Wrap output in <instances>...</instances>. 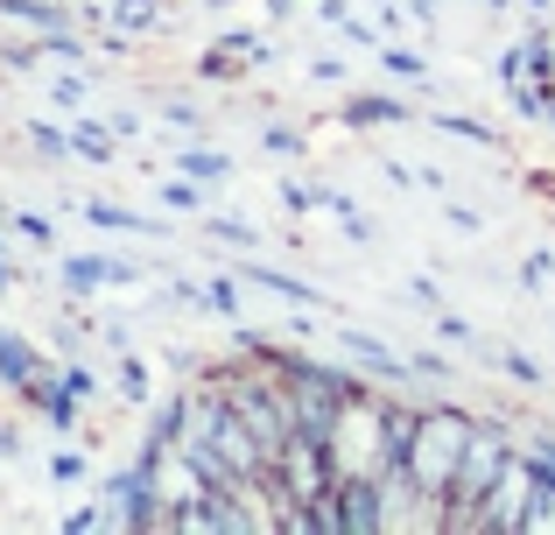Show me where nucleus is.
<instances>
[{
    "instance_id": "1",
    "label": "nucleus",
    "mask_w": 555,
    "mask_h": 535,
    "mask_svg": "<svg viewBox=\"0 0 555 535\" xmlns=\"http://www.w3.org/2000/svg\"><path fill=\"white\" fill-rule=\"evenodd\" d=\"M387 409H393V395H379L373 381H359L352 395H345L338 423L324 430V451H331V472H338V480H379V472H393Z\"/></svg>"
},
{
    "instance_id": "11",
    "label": "nucleus",
    "mask_w": 555,
    "mask_h": 535,
    "mask_svg": "<svg viewBox=\"0 0 555 535\" xmlns=\"http://www.w3.org/2000/svg\"><path fill=\"white\" fill-rule=\"evenodd\" d=\"M28 402H36V409L50 416L56 430H78V395H70V387L56 381V373H50V381H42V387H28Z\"/></svg>"
},
{
    "instance_id": "20",
    "label": "nucleus",
    "mask_w": 555,
    "mask_h": 535,
    "mask_svg": "<svg viewBox=\"0 0 555 535\" xmlns=\"http://www.w3.org/2000/svg\"><path fill=\"white\" fill-rule=\"evenodd\" d=\"M113 395H120V402H149L155 395V387H149V367H141L134 353H120V387H113Z\"/></svg>"
},
{
    "instance_id": "6",
    "label": "nucleus",
    "mask_w": 555,
    "mask_h": 535,
    "mask_svg": "<svg viewBox=\"0 0 555 535\" xmlns=\"http://www.w3.org/2000/svg\"><path fill=\"white\" fill-rule=\"evenodd\" d=\"M274 480L288 486L296 500H317V494H331V451H324V437H310V430H296V437L282 444V458H274Z\"/></svg>"
},
{
    "instance_id": "12",
    "label": "nucleus",
    "mask_w": 555,
    "mask_h": 535,
    "mask_svg": "<svg viewBox=\"0 0 555 535\" xmlns=\"http://www.w3.org/2000/svg\"><path fill=\"white\" fill-rule=\"evenodd\" d=\"M520 535H555V472H542L528 494V514H520Z\"/></svg>"
},
{
    "instance_id": "18",
    "label": "nucleus",
    "mask_w": 555,
    "mask_h": 535,
    "mask_svg": "<svg viewBox=\"0 0 555 535\" xmlns=\"http://www.w3.org/2000/svg\"><path fill=\"white\" fill-rule=\"evenodd\" d=\"M85 219H92L99 233H155V219H134L127 205H85Z\"/></svg>"
},
{
    "instance_id": "25",
    "label": "nucleus",
    "mask_w": 555,
    "mask_h": 535,
    "mask_svg": "<svg viewBox=\"0 0 555 535\" xmlns=\"http://www.w3.org/2000/svg\"><path fill=\"white\" fill-rule=\"evenodd\" d=\"M492 359H500V373H514L520 387H542V367H534L528 353H492Z\"/></svg>"
},
{
    "instance_id": "29",
    "label": "nucleus",
    "mask_w": 555,
    "mask_h": 535,
    "mask_svg": "<svg viewBox=\"0 0 555 535\" xmlns=\"http://www.w3.org/2000/svg\"><path fill=\"white\" fill-rule=\"evenodd\" d=\"M555 275V254H528V262H520V289H542Z\"/></svg>"
},
{
    "instance_id": "3",
    "label": "nucleus",
    "mask_w": 555,
    "mask_h": 535,
    "mask_svg": "<svg viewBox=\"0 0 555 535\" xmlns=\"http://www.w3.org/2000/svg\"><path fill=\"white\" fill-rule=\"evenodd\" d=\"M514 451H520V444L506 437V423H472L464 466H457V480H450V522H443V535H478V500H486V486L506 472Z\"/></svg>"
},
{
    "instance_id": "2",
    "label": "nucleus",
    "mask_w": 555,
    "mask_h": 535,
    "mask_svg": "<svg viewBox=\"0 0 555 535\" xmlns=\"http://www.w3.org/2000/svg\"><path fill=\"white\" fill-rule=\"evenodd\" d=\"M472 423H478V416H464V409H422L415 444H408V480H415L422 494L450 500V480H457V466H464Z\"/></svg>"
},
{
    "instance_id": "42",
    "label": "nucleus",
    "mask_w": 555,
    "mask_h": 535,
    "mask_svg": "<svg viewBox=\"0 0 555 535\" xmlns=\"http://www.w3.org/2000/svg\"><path fill=\"white\" fill-rule=\"evenodd\" d=\"M211 8H225V0H211Z\"/></svg>"
},
{
    "instance_id": "9",
    "label": "nucleus",
    "mask_w": 555,
    "mask_h": 535,
    "mask_svg": "<svg viewBox=\"0 0 555 535\" xmlns=\"http://www.w3.org/2000/svg\"><path fill=\"white\" fill-rule=\"evenodd\" d=\"M120 282H134V268L127 262H106V254H70L64 262V289H120Z\"/></svg>"
},
{
    "instance_id": "10",
    "label": "nucleus",
    "mask_w": 555,
    "mask_h": 535,
    "mask_svg": "<svg viewBox=\"0 0 555 535\" xmlns=\"http://www.w3.org/2000/svg\"><path fill=\"white\" fill-rule=\"evenodd\" d=\"M240 275H246V282H260V289H274V296H288L296 310H331L310 282H296V275H282V268H240Z\"/></svg>"
},
{
    "instance_id": "13",
    "label": "nucleus",
    "mask_w": 555,
    "mask_h": 535,
    "mask_svg": "<svg viewBox=\"0 0 555 535\" xmlns=\"http://www.w3.org/2000/svg\"><path fill=\"white\" fill-rule=\"evenodd\" d=\"M0 14H8V22H28V28H42V36H50V28H70L56 0H0Z\"/></svg>"
},
{
    "instance_id": "23",
    "label": "nucleus",
    "mask_w": 555,
    "mask_h": 535,
    "mask_svg": "<svg viewBox=\"0 0 555 535\" xmlns=\"http://www.w3.org/2000/svg\"><path fill=\"white\" fill-rule=\"evenodd\" d=\"M28 141H36L42 155H56V163L70 155V135H64V127H50V120H36V127H28Z\"/></svg>"
},
{
    "instance_id": "40",
    "label": "nucleus",
    "mask_w": 555,
    "mask_h": 535,
    "mask_svg": "<svg viewBox=\"0 0 555 535\" xmlns=\"http://www.w3.org/2000/svg\"><path fill=\"white\" fill-rule=\"evenodd\" d=\"M478 8H500V0H478Z\"/></svg>"
},
{
    "instance_id": "37",
    "label": "nucleus",
    "mask_w": 555,
    "mask_h": 535,
    "mask_svg": "<svg viewBox=\"0 0 555 535\" xmlns=\"http://www.w3.org/2000/svg\"><path fill=\"white\" fill-rule=\"evenodd\" d=\"M520 451H528V458H534V466H542V472H555V437H528V444H520Z\"/></svg>"
},
{
    "instance_id": "41",
    "label": "nucleus",
    "mask_w": 555,
    "mask_h": 535,
    "mask_svg": "<svg viewBox=\"0 0 555 535\" xmlns=\"http://www.w3.org/2000/svg\"><path fill=\"white\" fill-rule=\"evenodd\" d=\"M548 198H555V177H548Z\"/></svg>"
},
{
    "instance_id": "36",
    "label": "nucleus",
    "mask_w": 555,
    "mask_h": 535,
    "mask_svg": "<svg viewBox=\"0 0 555 535\" xmlns=\"http://www.w3.org/2000/svg\"><path fill=\"white\" fill-rule=\"evenodd\" d=\"M268 149L274 155H302V135H296V127H268Z\"/></svg>"
},
{
    "instance_id": "21",
    "label": "nucleus",
    "mask_w": 555,
    "mask_h": 535,
    "mask_svg": "<svg viewBox=\"0 0 555 535\" xmlns=\"http://www.w3.org/2000/svg\"><path fill=\"white\" fill-rule=\"evenodd\" d=\"M42 50H50L56 64H85V56H92V50H85V36H78V28H50V36H42Z\"/></svg>"
},
{
    "instance_id": "19",
    "label": "nucleus",
    "mask_w": 555,
    "mask_h": 535,
    "mask_svg": "<svg viewBox=\"0 0 555 535\" xmlns=\"http://www.w3.org/2000/svg\"><path fill=\"white\" fill-rule=\"evenodd\" d=\"M70 155H85V163H113V135H106V127H70Z\"/></svg>"
},
{
    "instance_id": "31",
    "label": "nucleus",
    "mask_w": 555,
    "mask_h": 535,
    "mask_svg": "<svg viewBox=\"0 0 555 535\" xmlns=\"http://www.w3.org/2000/svg\"><path fill=\"white\" fill-rule=\"evenodd\" d=\"M387 56V71H401V78H429V64H422L415 50H379Z\"/></svg>"
},
{
    "instance_id": "24",
    "label": "nucleus",
    "mask_w": 555,
    "mask_h": 535,
    "mask_svg": "<svg viewBox=\"0 0 555 535\" xmlns=\"http://www.w3.org/2000/svg\"><path fill=\"white\" fill-rule=\"evenodd\" d=\"M204 233H211V240H225V247H260V233H254V226H240V219H211Z\"/></svg>"
},
{
    "instance_id": "14",
    "label": "nucleus",
    "mask_w": 555,
    "mask_h": 535,
    "mask_svg": "<svg viewBox=\"0 0 555 535\" xmlns=\"http://www.w3.org/2000/svg\"><path fill=\"white\" fill-rule=\"evenodd\" d=\"M106 528H127V514L113 508L106 494H99V508H78V514H64V535H106Z\"/></svg>"
},
{
    "instance_id": "17",
    "label": "nucleus",
    "mask_w": 555,
    "mask_h": 535,
    "mask_svg": "<svg viewBox=\"0 0 555 535\" xmlns=\"http://www.w3.org/2000/svg\"><path fill=\"white\" fill-rule=\"evenodd\" d=\"M177 169H183V177H197V183H218V177H232V155H218V149H183Z\"/></svg>"
},
{
    "instance_id": "4",
    "label": "nucleus",
    "mask_w": 555,
    "mask_h": 535,
    "mask_svg": "<svg viewBox=\"0 0 555 535\" xmlns=\"http://www.w3.org/2000/svg\"><path fill=\"white\" fill-rule=\"evenodd\" d=\"M274 367H282V381H288V395H296V423L310 430V437H324L331 423H338V409H345V395H352V373H338V367H324V359H310V353H296V345H274Z\"/></svg>"
},
{
    "instance_id": "22",
    "label": "nucleus",
    "mask_w": 555,
    "mask_h": 535,
    "mask_svg": "<svg viewBox=\"0 0 555 535\" xmlns=\"http://www.w3.org/2000/svg\"><path fill=\"white\" fill-rule=\"evenodd\" d=\"M436 127H443V135H464V141H478V149H492V141H500L486 120H464V113H436Z\"/></svg>"
},
{
    "instance_id": "28",
    "label": "nucleus",
    "mask_w": 555,
    "mask_h": 535,
    "mask_svg": "<svg viewBox=\"0 0 555 535\" xmlns=\"http://www.w3.org/2000/svg\"><path fill=\"white\" fill-rule=\"evenodd\" d=\"M50 480H56V486L85 480V451H56V458H50Z\"/></svg>"
},
{
    "instance_id": "27",
    "label": "nucleus",
    "mask_w": 555,
    "mask_h": 535,
    "mask_svg": "<svg viewBox=\"0 0 555 535\" xmlns=\"http://www.w3.org/2000/svg\"><path fill=\"white\" fill-rule=\"evenodd\" d=\"M163 198H169L177 212H197V205H204V198H197V177H169V183H163Z\"/></svg>"
},
{
    "instance_id": "7",
    "label": "nucleus",
    "mask_w": 555,
    "mask_h": 535,
    "mask_svg": "<svg viewBox=\"0 0 555 535\" xmlns=\"http://www.w3.org/2000/svg\"><path fill=\"white\" fill-rule=\"evenodd\" d=\"M42 381H50V359H42L28 339L0 331V387H22V395H28V387H42Z\"/></svg>"
},
{
    "instance_id": "8",
    "label": "nucleus",
    "mask_w": 555,
    "mask_h": 535,
    "mask_svg": "<svg viewBox=\"0 0 555 535\" xmlns=\"http://www.w3.org/2000/svg\"><path fill=\"white\" fill-rule=\"evenodd\" d=\"M338 345H345V353H352V359H359L366 373H379V381H408V373H415V359H401L393 345L366 339V331H338Z\"/></svg>"
},
{
    "instance_id": "32",
    "label": "nucleus",
    "mask_w": 555,
    "mask_h": 535,
    "mask_svg": "<svg viewBox=\"0 0 555 535\" xmlns=\"http://www.w3.org/2000/svg\"><path fill=\"white\" fill-rule=\"evenodd\" d=\"M436 331H443V339H450V345H478V331H472V324H464V317H457V310H443V317H436Z\"/></svg>"
},
{
    "instance_id": "39",
    "label": "nucleus",
    "mask_w": 555,
    "mask_h": 535,
    "mask_svg": "<svg viewBox=\"0 0 555 535\" xmlns=\"http://www.w3.org/2000/svg\"><path fill=\"white\" fill-rule=\"evenodd\" d=\"M14 451H22V444H14V430H0V458H14Z\"/></svg>"
},
{
    "instance_id": "26",
    "label": "nucleus",
    "mask_w": 555,
    "mask_h": 535,
    "mask_svg": "<svg viewBox=\"0 0 555 535\" xmlns=\"http://www.w3.org/2000/svg\"><path fill=\"white\" fill-rule=\"evenodd\" d=\"M14 233H22V240H36V247H50V240H56V226L42 219V212H14Z\"/></svg>"
},
{
    "instance_id": "33",
    "label": "nucleus",
    "mask_w": 555,
    "mask_h": 535,
    "mask_svg": "<svg viewBox=\"0 0 555 535\" xmlns=\"http://www.w3.org/2000/svg\"><path fill=\"white\" fill-rule=\"evenodd\" d=\"M50 92H56V106H78V99H85V92H92V85H85V78H78V71H64V78H56V85H50Z\"/></svg>"
},
{
    "instance_id": "16",
    "label": "nucleus",
    "mask_w": 555,
    "mask_h": 535,
    "mask_svg": "<svg viewBox=\"0 0 555 535\" xmlns=\"http://www.w3.org/2000/svg\"><path fill=\"white\" fill-rule=\"evenodd\" d=\"M113 28H127V36L163 28V0H113Z\"/></svg>"
},
{
    "instance_id": "34",
    "label": "nucleus",
    "mask_w": 555,
    "mask_h": 535,
    "mask_svg": "<svg viewBox=\"0 0 555 535\" xmlns=\"http://www.w3.org/2000/svg\"><path fill=\"white\" fill-rule=\"evenodd\" d=\"M204 303H211V310H225V317H232V310H240V289H232V282H225V275H218V282H211V289H204Z\"/></svg>"
},
{
    "instance_id": "5",
    "label": "nucleus",
    "mask_w": 555,
    "mask_h": 535,
    "mask_svg": "<svg viewBox=\"0 0 555 535\" xmlns=\"http://www.w3.org/2000/svg\"><path fill=\"white\" fill-rule=\"evenodd\" d=\"M534 480H542V466H534L528 451L506 458V472L486 486V500H478V535H520V514H528Z\"/></svg>"
},
{
    "instance_id": "38",
    "label": "nucleus",
    "mask_w": 555,
    "mask_h": 535,
    "mask_svg": "<svg viewBox=\"0 0 555 535\" xmlns=\"http://www.w3.org/2000/svg\"><path fill=\"white\" fill-rule=\"evenodd\" d=\"M450 226H457V233H478V226H486V219H478L472 205H450Z\"/></svg>"
},
{
    "instance_id": "15",
    "label": "nucleus",
    "mask_w": 555,
    "mask_h": 535,
    "mask_svg": "<svg viewBox=\"0 0 555 535\" xmlns=\"http://www.w3.org/2000/svg\"><path fill=\"white\" fill-rule=\"evenodd\" d=\"M401 127L408 120V106H401V99H352V106H345V127Z\"/></svg>"
},
{
    "instance_id": "35",
    "label": "nucleus",
    "mask_w": 555,
    "mask_h": 535,
    "mask_svg": "<svg viewBox=\"0 0 555 535\" xmlns=\"http://www.w3.org/2000/svg\"><path fill=\"white\" fill-rule=\"evenodd\" d=\"M56 381H64V387H70V395H78V402H92V395H99V381H92V373H85V367H64V373H56Z\"/></svg>"
},
{
    "instance_id": "30",
    "label": "nucleus",
    "mask_w": 555,
    "mask_h": 535,
    "mask_svg": "<svg viewBox=\"0 0 555 535\" xmlns=\"http://www.w3.org/2000/svg\"><path fill=\"white\" fill-rule=\"evenodd\" d=\"M520 78H528V42H520V50H506V56H500V85H506V92H514Z\"/></svg>"
}]
</instances>
